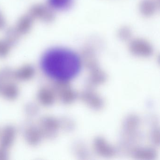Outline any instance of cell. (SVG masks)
<instances>
[{"instance_id": "obj_5", "label": "cell", "mask_w": 160, "mask_h": 160, "mask_svg": "<svg viewBox=\"0 0 160 160\" xmlns=\"http://www.w3.org/2000/svg\"><path fill=\"white\" fill-rule=\"evenodd\" d=\"M158 5V0H142L139 5V10L143 15L149 16L155 12Z\"/></svg>"}, {"instance_id": "obj_8", "label": "cell", "mask_w": 160, "mask_h": 160, "mask_svg": "<svg viewBox=\"0 0 160 160\" xmlns=\"http://www.w3.org/2000/svg\"><path fill=\"white\" fill-rule=\"evenodd\" d=\"M12 46L4 38L0 40V56H4L10 51Z\"/></svg>"}, {"instance_id": "obj_4", "label": "cell", "mask_w": 160, "mask_h": 160, "mask_svg": "<svg viewBox=\"0 0 160 160\" xmlns=\"http://www.w3.org/2000/svg\"><path fill=\"white\" fill-rule=\"evenodd\" d=\"M130 48L133 53L141 55H148L152 51L151 46L144 39H136L130 43Z\"/></svg>"}, {"instance_id": "obj_6", "label": "cell", "mask_w": 160, "mask_h": 160, "mask_svg": "<svg viewBox=\"0 0 160 160\" xmlns=\"http://www.w3.org/2000/svg\"><path fill=\"white\" fill-rule=\"evenodd\" d=\"M74 0H47V3L54 11H64L71 8Z\"/></svg>"}, {"instance_id": "obj_2", "label": "cell", "mask_w": 160, "mask_h": 160, "mask_svg": "<svg viewBox=\"0 0 160 160\" xmlns=\"http://www.w3.org/2000/svg\"><path fill=\"white\" fill-rule=\"evenodd\" d=\"M28 14L33 20L43 23H51L55 18V11L47 3L33 4L30 8Z\"/></svg>"}, {"instance_id": "obj_9", "label": "cell", "mask_w": 160, "mask_h": 160, "mask_svg": "<svg viewBox=\"0 0 160 160\" xmlns=\"http://www.w3.org/2000/svg\"><path fill=\"white\" fill-rule=\"evenodd\" d=\"M118 34L120 39L123 40H127L131 37L132 32L129 28L123 27L119 30Z\"/></svg>"}, {"instance_id": "obj_7", "label": "cell", "mask_w": 160, "mask_h": 160, "mask_svg": "<svg viewBox=\"0 0 160 160\" xmlns=\"http://www.w3.org/2000/svg\"><path fill=\"white\" fill-rule=\"evenodd\" d=\"M20 37L14 28H12L7 30L4 38L12 46L17 43Z\"/></svg>"}, {"instance_id": "obj_1", "label": "cell", "mask_w": 160, "mask_h": 160, "mask_svg": "<svg viewBox=\"0 0 160 160\" xmlns=\"http://www.w3.org/2000/svg\"><path fill=\"white\" fill-rule=\"evenodd\" d=\"M81 59L74 51L62 47H54L46 50L41 57L42 71L54 80L66 81L75 77L81 68Z\"/></svg>"}, {"instance_id": "obj_3", "label": "cell", "mask_w": 160, "mask_h": 160, "mask_svg": "<svg viewBox=\"0 0 160 160\" xmlns=\"http://www.w3.org/2000/svg\"><path fill=\"white\" fill-rule=\"evenodd\" d=\"M34 21L33 18L28 13L18 19L13 28L16 32L22 36L28 34L31 30Z\"/></svg>"}, {"instance_id": "obj_10", "label": "cell", "mask_w": 160, "mask_h": 160, "mask_svg": "<svg viewBox=\"0 0 160 160\" xmlns=\"http://www.w3.org/2000/svg\"><path fill=\"white\" fill-rule=\"evenodd\" d=\"M6 26V21L3 14L0 11V30L5 28Z\"/></svg>"}]
</instances>
